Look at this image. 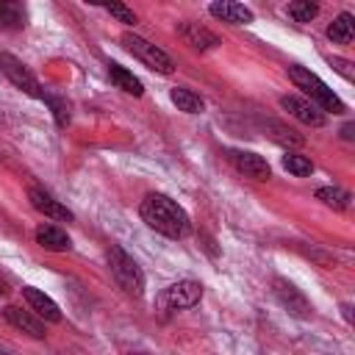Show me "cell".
<instances>
[{
  "label": "cell",
  "instance_id": "1",
  "mask_svg": "<svg viewBox=\"0 0 355 355\" xmlns=\"http://www.w3.org/2000/svg\"><path fill=\"white\" fill-rule=\"evenodd\" d=\"M139 214H141V219H144L155 233H161V236H166V239H183V236L189 233V227H191L186 211H183L172 197L158 194V191H153V194H147V197L141 200Z\"/></svg>",
  "mask_w": 355,
  "mask_h": 355
},
{
  "label": "cell",
  "instance_id": "2",
  "mask_svg": "<svg viewBox=\"0 0 355 355\" xmlns=\"http://www.w3.org/2000/svg\"><path fill=\"white\" fill-rule=\"evenodd\" d=\"M288 78H291V83H294L297 89H302V92L311 97V103H313L319 111H333V114H344V111H347V105L333 94V89H327V83L319 80L311 69L291 64V67H288Z\"/></svg>",
  "mask_w": 355,
  "mask_h": 355
},
{
  "label": "cell",
  "instance_id": "3",
  "mask_svg": "<svg viewBox=\"0 0 355 355\" xmlns=\"http://www.w3.org/2000/svg\"><path fill=\"white\" fill-rule=\"evenodd\" d=\"M108 266H111V275H114L116 286L128 297H141L144 294V275H141L139 263L119 244H111L108 247Z\"/></svg>",
  "mask_w": 355,
  "mask_h": 355
},
{
  "label": "cell",
  "instance_id": "4",
  "mask_svg": "<svg viewBox=\"0 0 355 355\" xmlns=\"http://www.w3.org/2000/svg\"><path fill=\"white\" fill-rule=\"evenodd\" d=\"M122 44H125V50H128L130 55H136L139 61H144L153 72L169 75V72L175 69L172 58H169L161 47H155L153 42H147V39H141V36H136V33H125V36H122Z\"/></svg>",
  "mask_w": 355,
  "mask_h": 355
},
{
  "label": "cell",
  "instance_id": "5",
  "mask_svg": "<svg viewBox=\"0 0 355 355\" xmlns=\"http://www.w3.org/2000/svg\"><path fill=\"white\" fill-rule=\"evenodd\" d=\"M0 72H3L19 92H25V94H31V97H42V86H39L36 75H33L17 55L0 53Z\"/></svg>",
  "mask_w": 355,
  "mask_h": 355
},
{
  "label": "cell",
  "instance_id": "6",
  "mask_svg": "<svg viewBox=\"0 0 355 355\" xmlns=\"http://www.w3.org/2000/svg\"><path fill=\"white\" fill-rule=\"evenodd\" d=\"M202 300V286L197 280H178L172 283L169 288H164L161 294V308H169V311H178V308H191Z\"/></svg>",
  "mask_w": 355,
  "mask_h": 355
},
{
  "label": "cell",
  "instance_id": "7",
  "mask_svg": "<svg viewBox=\"0 0 355 355\" xmlns=\"http://www.w3.org/2000/svg\"><path fill=\"white\" fill-rule=\"evenodd\" d=\"M272 291H275V300H277L291 316H297V319H308V316H311V302L305 300V294H302L294 283H288V280H283V277H275V280H272Z\"/></svg>",
  "mask_w": 355,
  "mask_h": 355
},
{
  "label": "cell",
  "instance_id": "8",
  "mask_svg": "<svg viewBox=\"0 0 355 355\" xmlns=\"http://www.w3.org/2000/svg\"><path fill=\"white\" fill-rule=\"evenodd\" d=\"M3 319H6L14 330H19V333H25V336H31V338H44V322H42L33 311H22V308H17V305H6V308H3Z\"/></svg>",
  "mask_w": 355,
  "mask_h": 355
},
{
  "label": "cell",
  "instance_id": "9",
  "mask_svg": "<svg viewBox=\"0 0 355 355\" xmlns=\"http://www.w3.org/2000/svg\"><path fill=\"white\" fill-rule=\"evenodd\" d=\"M230 161H233V166H236L241 175H247V178H252V180H269V178H272V169H269L266 158H261L258 153L230 150Z\"/></svg>",
  "mask_w": 355,
  "mask_h": 355
},
{
  "label": "cell",
  "instance_id": "10",
  "mask_svg": "<svg viewBox=\"0 0 355 355\" xmlns=\"http://www.w3.org/2000/svg\"><path fill=\"white\" fill-rule=\"evenodd\" d=\"M280 105H283L291 116H297L300 122H305V125H311V128H322V125H324V114H322L313 103H308L305 97L286 94V97H280Z\"/></svg>",
  "mask_w": 355,
  "mask_h": 355
},
{
  "label": "cell",
  "instance_id": "11",
  "mask_svg": "<svg viewBox=\"0 0 355 355\" xmlns=\"http://www.w3.org/2000/svg\"><path fill=\"white\" fill-rule=\"evenodd\" d=\"M28 200H31V205L39 211V214H44V216H50V219H55V222H69L72 219V211L67 208V205H61L58 200H53L44 189H39V186H33L31 191H28Z\"/></svg>",
  "mask_w": 355,
  "mask_h": 355
},
{
  "label": "cell",
  "instance_id": "12",
  "mask_svg": "<svg viewBox=\"0 0 355 355\" xmlns=\"http://www.w3.org/2000/svg\"><path fill=\"white\" fill-rule=\"evenodd\" d=\"M22 297H25V302L31 305V311H33L39 319H44V322H61V308H58L44 291H39V288H33V286H25V288H22Z\"/></svg>",
  "mask_w": 355,
  "mask_h": 355
},
{
  "label": "cell",
  "instance_id": "13",
  "mask_svg": "<svg viewBox=\"0 0 355 355\" xmlns=\"http://www.w3.org/2000/svg\"><path fill=\"white\" fill-rule=\"evenodd\" d=\"M178 33L183 36L186 44H191L194 50H211L219 44V36L211 33L208 28H202L200 22H180L178 25Z\"/></svg>",
  "mask_w": 355,
  "mask_h": 355
},
{
  "label": "cell",
  "instance_id": "14",
  "mask_svg": "<svg viewBox=\"0 0 355 355\" xmlns=\"http://www.w3.org/2000/svg\"><path fill=\"white\" fill-rule=\"evenodd\" d=\"M208 11H211L214 17H219V19H225V22H233V25H250V22L255 19V14H252L247 6L230 3V0H225V3H211Z\"/></svg>",
  "mask_w": 355,
  "mask_h": 355
},
{
  "label": "cell",
  "instance_id": "15",
  "mask_svg": "<svg viewBox=\"0 0 355 355\" xmlns=\"http://www.w3.org/2000/svg\"><path fill=\"white\" fill-rule=\"evenodd\" d=\"M36 241H39L44 250H53V252H64V250L72 247V244H69V236H67L61 227H55V225H39V227H36Z\"/></svg>",
  "mask_w": 355,
  "mask_h": 355
},
{
  "label": "cell",
  "instance_id": "16",
  "mask_svg": "<svg viewBox=\"0 0 355 355\" xmlns=\"http://www.w3.org/2000/svg\"><path fill=\"white\" fill-rule=\"evenodd\" d=\"M108 78L116 83V89H122L125 94H133V97H141V92H144V86H141V80L133 75V72H128L125 67H119V64H108Z\"/></svg>",
  "mask_w": 355,
  "mask_h": 355
},
{
  "label": "cell",
  "instance_id": "17",
  "mask_svg": "<svg viewBox=\"0 0 355 355\" xmlns=\"http://www.w3.org/2000/svg\"><path fill=\"white\" fill-rule=\"evenodd\" d=\"M327 36H330L336 44H349L352 36H355V19H352V14H338V17L327 25Z\"/></svg>",
  "mask_w": 355,
  "mask_h": 355
},
{
  "label": "cell",
  "instance_id": "18",
  "mask_svg": "<svg viewBox=\"0 0 355 355\" xmlns=\"http://www.w3.org/2000/svg\"><path fill=\"white\" fill-rule=\"evenodd\" d=\"M169 100L178 105V111H186V114H200L202 105H205L200 94H194L191 89H183V86H175L169 92Z\"/></svg>",
  "mask_w": 355,
  "mask_h": 355
},
{
  "label": "cell",
  "instance_id": "19",
  "mask_svg": "<svg viewBox=\"0 0 355 355\" xmlns=\"http://www.w3.org/2000/svg\"><path fill=\"white\" fill-rule=\"evenodd\" d=\"M316 200H322L327 208H333V211H344V208H349V191H344V189H338V186H322V189H316Z\"/></svg>",
  "mask_w": 355,
  "mask_h": 355
},
{
  "label": "cell",
  "instance_id": "20",
  "mask_svg": "<svg viewBox=\"0 0 355 355\" xmlns=\"http://www.w3.org/2000/svg\"><path fill=\"white\" fill-rule=\"evenodd\" d=\"M286 14L294 19V22H311L316 14H319V6L311 3V0H294L286 6Z\"/></svg>",
  "mask_w": 355,
  "mask_h": 355
},
{
  "label": "cell",
  "instance_id": "21",
  "mask_svg": "<svg viewBox=\"0 0 355 355\" xmlns=\"http://www.w3.org/2000/svg\"><path fill=\"white\" fill-rule=\"evenodd\" d=\"M266 128L272 130V139H275V141H283V144H291V147L305 144V136H302V133H297L294 128L283 125V122H269Z\"/></svg>",
  "mask_w": 355,
  "mask_h": 355
},
{
  "label": "cell",
  "instance_id": "22",
  "mask_svg": "<svg viewBox=\"0 0 355 355\" xmlns=\"http://www.w3.org/2000/svg\"><path fill=\"white\" fill-rule=\"evenodd\" d=\"M0 22L8 25V28L25 25V11H22V6L8 3V0H0Z\"/></svg>",
  "mask_w": 355,
  "mask_h": 355
},
{
  "label": "cell",
  "instance_id": "23",
  "mask_svg": "<svg viewBox=\"0 0 355 355\" xmlns=\"http://www.w3.org/2000/svg\"><path fill=\"white\" fill-rule=\"evenodd\" d=\"M283 166H286L291 175H297V178H305V175L313 172V164H311L305 155H300V153H286V155H283Z\"/></svg>",
  "mask_w": 355,
  "mask_h": 355
},
{
  "label": "cell",
  "instance_id": "24",
  "mask_svg": "<svg viewBox=\"0 0 355 355\" xmlns=\"http://www.w3.org/2000/svg\"><path fill=\"white\" fill-rule=\"evenodd\" d=\"M42 100H44V103L53 108L55 122H58L61 128H67V125H69V105H67L61 97H53V94H44V92H42Z\"/></svg>",
  "mask_w": 355,
  "mask_h": 355
},
{
  "label": "cell",
  "instance_id": "25",
  "mask_svg": "<svg viewBox=\"0 0 355 355\" xmlns=\"http://www.w3.org/2000/svg\"><path fill=\"white\" fill-rule=\"evenodd\" d=\"M105 11H108L111 17H116L119 22H125V25H136V14H133L125 3H108V6H105Z\"/></svg>",
  "mask_w": 355,
  "mask_h": 355
},
{
  "label": "cell",
  "instance_id": "26",
  "mask_svg": "<svg viewBox=\"0 0 355 355\" xmlns=\"http://www.w3.org/2000/svg\"><path fill=\"white\" fill-rule=\"evenodd\" d=\"M327 61H330V67H333L338 75H344L347 80H352V78H355V72H352V64H349V61H344V58H338V55H330Z\"/></svg>",
  "mask_w": 355,
  "mask_h": 355
},
{
  "label": "cell",
  "instance_id": "27",
  "mask_svg": "<svg viewBox=\"0 0 355 355\" xmlns=\"http://www.w3.org/2000/svg\"><path fill=\"white\" fill-rule=\"evenodd\" d=\"M352 130H355L352 125H344V128H341V136H344V139H352V136H355Z\"/></svg>",
  "mask_w": 355,
  "mask_h": 355
},
{
  "label": "cell",
  "instance_id": "28",
  "mask_svg": "<svg viewBox=\"0 0 355 355\" xmlns=\"http://www.w3.org/2000/svg\"><path fill=\"white\" fill-rule=\"evenodd\" d=\"M130 355H144V352H130Z\"/></svg>",
  "mask_w": 355,
  "mask_h": 355
}]
</instances>
